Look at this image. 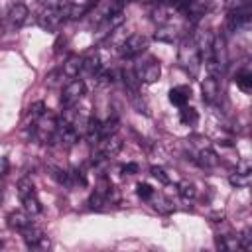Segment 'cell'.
I'll use <instances>...</instances> for the list:
<instances>
[{
  "mask_svg": "<svg viewBox=\"0 0 252 252\" xmlns=\"http://www.w3.org/2000/svg\"><path fill=\"white\" fill-rule=\"evenodd\" d=\"M67 18L65 8H55V6H45L39 16H37V24L39 28L47 30V32H55L59 30V26L63 24V20Z\"/></svg>",
  "mask_w": 252,
  "mask_h": 252,
  "instance_id": "4",
  "label": "cell"
},
{
  "mask_svg": "<svg viewBox=\"0 0 252 252\" xmlns=\"http://www.w3.org/2000/svg\"><path fill=\"white\" fill-rule=\"evenodd\" d=\"M154 209H156V211H159V213H171V211H173V205H171L167 199L158 197V201L154 203Z\"/></svg>",
  "mask_w": 252,
  "mask_h": 252,
  "instance_id": "34",
  "label": "cell"
},
{
  "mask_svg": "<svg viewBox=\"0 0 252 252\" xmlns=\"http://www.w3.org/2000/svg\"><path fill=\"white\" fill-rule=\"evenodd\" d=\"M134 75L140 83H156L161 75V65L156 57H146V59H140L134 67Z\"/></svg>",
  "mask_w": 252,
  "mask_h": 252,
  "instance_id": "3",
  "label": "cell"
},
{
  "mask_svg": "<svg viewBox=\"0 0 252 252\" xmlns=\"http://www.w3.org/2000/svg\"><path fill=\"white\" fill-rule=\"evenodd\" d=\"M150 171H152V175H154V177H156V179H158L159 183H163V185H165V183H169V177L165 175V171H163L161 167H158V165H154V167H152Z\"/></svg>",
  "mask_w": 252,
  "mask_h": 252,
  "instance_id": "35",
  "label": "cell"
},
{
  "mask_svg": "<svg viewBox=\"0 0 252 252\" xmlns=\"http://www.w3.org/2000/svg\"><path fill=\"white\" fill-rule=\"evenodd\" d=\"M213 33L211 32H207V30H201V32H197L195 33V37H193V41L197 43V47H199V53H201V57H211V45H213Z\"/></svg>",
  "mask_w": 252,
  "mask_h": 252,
  "instance_id": "18",
  "label": "cell"
},
{
  "mask_svg": "<svg viewBox=\"0 0 252 252\" xmlns=\"http://www.w3.org/2000/svg\"><path fill=\"white\" fill-rule=\"evenodd\" d=\"M197 163L201 165V167H217L219 165V156H217V152L211 148V146H203V148H199V152H197Z\"/></svg>",
  "mask_w": 252,
  "mask_h": 252,
  "instance_id": "16",
  "label": "cell"
},
{
  "mask_svg": "<svg viewBox=\"0 0 252 252\" xmlns=\"http://www.w3.org/2000/svg\"><path fill=\"white\" fill-rule=\"evenodd\" d=\"M187 98H189V89H187V87H175V89L169 91V100H171V104H175V106H179V108L187 104Z\"/></svg>",
  "mask_w": 252,
  "mask_h": 252,
  "instance_id": "22",
  "label": "cell"
},
{
  "mask_svg": "<svg viewBox=\"0 0 252 252\" xmlns=\"http://www.w3.org/2000/svg\"><path fill=\"white\" fill-rule=\"evenodd\" d=\"M236 171H242V173H250L252 169H250V163H248V161H240V163L236 165Z\"/></svg>",
  "mask_w": 252,
  "mask_h": 252,
  "instance_id": "39",
  "label": "cell"
},
{
  "mask_svg": "<svg viewBox=\"0 0 252 252\" xmlns=\"http://www.w3.org/2000/svg\"><path fill=\"white\" fill-rule=\"evenodd\" d=\"M234 81H236V87L240 91H244V93H250L252 91V73L250 71H240Z\"/></svg>",
  "mask_w": 252,
  "mask_h": 252,
  "instance_id": "26",
  "label": "cell"
},
{
  "mask_svg": "<svg viewBox=\"0 0 252 252\" xmlns=\"http://www.w3.org/2000/svg\"><path fill=\"white\" fill-rule=\"evenodd\" d=\"M179 118H181L183 124H195L197 122V110L191 108V106H181Z\"/></svg>",
  "mask_w": 252,
  "mask_h": 252,
  "instance_id": "30",
  "label": "cell"
},
{
  "mask_svg": "<svg viewBox=\"0 0 252 252\" xmlns=\"http://www.w3.org/2000/svg\"><path fill=\"white\" fill-rule=\"evenodd\" d=\"M43 112H45V104H43L41 100H37V102H33V104L28 108V118H32V122H35Z\"/></svg>",
  "mask_w": 252,
  "mask_h": 252,
  "instance_id": "31",
  "label": "cell"
},
{
  "mask_svg": "<svg viewBox=\"0 0 252 252\" xmlns=\"http://www.w3.org/2000/svg\"><path fill=\"white\" fill-rule=\"evenodd\" d=\"M18 195H20V199H22V205H24V209L30 213V215H37V213H41V201L37 199V195H35V189H33V183L28 179V177H22L20 181H18Z\"/></svg>",
  "mask_w": 252,
  "mask_h": 252,
  "instance_id": "2",
  "label": "cell"
},
{
  "mask_svg": "<svg viewBox=\"0 0 252 252\" xmlns=\"http://www.w3.org/2000/svg\"><path fill=\"white\" fill-rule=\"evenodd\" d=\"M22 236H24V242H26L28 248H33V250H45V248H49L47 236L37 226H33V224H30L28 228H24L22 230Z\"/></svg>",
  "mask_w": 252,
  "mask_h": 252,
  "instance_id": "9",
  "label": "cell"
},
{
  "mask_svg": "<svg viewBox=\"0 0 252 252\" xmlns=\"http://www.w3.org/2000/svg\"><path fill=\"white\" fill-rule=\"evenodd\" d=\"M116 130H118V120L114 116L112 118H106L104 122H100V140L116 134Z\"/></svg>",
  "mask_w": 252,
  "mask_h": 252,
  "instance_id": "27",
  "label": "cell"
},
{
  "mask_svg": "<svg viewBox=\"0 0 252 252\" xmlns=\"http://www.w3.org/2000/svg\"><path fill=\"white\" fill-rule=\"evenodd\" d=\"M138 195H140L142 199H152V197H154V189H152L148 183H140V185H138Z\"/></svg>",
  "mask_w": 252,
  "mask_h": 252,
  "instance_id": "36",
  "label": "cell"
},
{
  "mask_svg": "<svg viewBox=\"0 0 252 252\" xmlns=\"http://www.w3.org/2000/svg\"><path fill=\"white\" fill-rule=\"evenodd\" d=\"M209 8H211V0H185L183 12L187 14L189 20L197 22L209 12Z\"/></svg>",
  "mask_w": 252,
  "mask_h": 252,
  "instance_id": "10",
  "label": "cell"
},
{
  "mask_svg": "<svg viewBox=\"0 0 252 252\" xmlns=\"http://www.w3.org/2000/svg\"><path fill=\"white\" fill-rule=\"evenodd\" d=\"M2 197H4V193H2V187H0V203H2Z\"/></svg>",
  "mask_w": 252,
  "mask_h": 252,
  "instance_id": "40",
  "label": "cell"
},
{
  "mask_svg": "<svg viewBox=\"0 0 252 252\" xmlns=\"http://www.w3.org/2000/svg\"><path fill=\"white\" fill-rule=\"evenodd\" d=\"M122 171H124V173H128V175H132V173H136V171H138V165H136V163H126V165L122 167Z\"/></svg>",
  "mask_w": 252,
  "mask_h": 252,
  "instance_id": "38",
  "label": "cell"
},
{
  "mask_svg": "<svg viewBox=\"0 0 252 252\" xmlns=\"http://www.w3.org/2000/svg\"><path fill=\"white\" fill-rule=\"evenodd\" d=\"M55 128H57V118H53L51 114L43 112L32 126V132L33 136L41 142V144H51V138L55 134Z\"/></svg>",
  "mask_w": 252,
  "mask_h": 252,
  "instance_id": "5",
  "label": "cell"
},
{
  "mask_svg": "<svg viewBox=\"0 0 252 252\" xmlns=\"http://www.w3.org/2000/svg\"><path fill=\"white\" fill-rule=\"evenodd\" d=\"M106 203H108V195H104V193H100V191H94V193L89 197V205H91V209L100 211Z\"/></svg>",
  "mask_w": 252,
  "mask_h": 252,
  "instance_id": "29",
  "label": "cell"
},
{
  "mask_svg": "<svg viewBox=\"0 0 252 252\" xmlns=\"http://www.w3.org/2000/svg\"><path fill=\"white\" fill-rule=\"evenodd\" d=\"M177 63L181 65L183 71H187L191 77H197L199 69H201V53L197 43L193 41V37H185L179 43L177 49Z\"/></svg>",
  "mask_w": 252,
  "mask_h": 252,
  "instance_id": "1",
  "label": "cell"
},
{
  "mask_svg": "<svg viewBox=\"0 0 252 252\" xmlns=\"http://www.w3.org/2000/svg\"><path fill=\"white\" fill-rule=\"evenodd\" d=\"M67 185L69 187H77V185L85 187L87 185V179H85V175L81 171H69V183Z\"/></svg>",
  "mask_w": 252,
  "mask_h": 252,
  "instance_id": "32",
  "label": "cell"
},
{
  "mask_svg": "<svg viewBox=\"0 0 252 252\" xmlns=\"http://www.w3.org/2000/svg\"><path fill=\"white\" fill-rule=\"evenodd\" d=\"M217 248L224 250V252H236L240 248V242H238V236H232V234H224L220 238H217Z\"/></svg>",
  "mask_w": 252,
  "mask_h": 252,
  "instance_id": "23",
  "label": "cell"
},
{
  "mask_svg": "<svg viewBox=\"0 0 252 252\" xmlns=\"http://www.w3.org/2000/svg\"><path fill=\"white\" fill-rule=\"evenodd\" d=\"M98 144H100L98 158H112V156H116V154L122 150V140H120L116 134H112V136H108V138H102Z\"/></svg>",
  "mask_w": 252,
  "mask_h": 252,
  "instance_id": "12",
  "label": "cell"
},
{
  "mask_svg": "<svg viewBox=\"0 0 252 252\" xmlns=\"http://www.w3.org/2000/svg\"><path fill=\"white\" fill-rule=\"evenodd\" d=\"M85 91H87L85 81L83 79H73L69 85H65L63 93H61V104L63 106H75L83 98Z\"/></svg>",
  "mask_w": 252,
  "mask_h": 252,
  "instance_id": "8",
  "label": "cell"
},
{
  "mask_svg": "<svg viewBox=\"0 0 252 252\" xmlns=\"http://www.w3.org/2000/svg\"><path fill=\"white\" fill-rule=\"evenodd\" d=\"M230 185L232 187H248L250 181H252V171L250 173H242V171H234L230 177H228Z\"/></svg>",
  "mask_w": 252,
  "mask_h": 252,
  "instance_id": "25",
  "label": "cell"
},
{
  "mask_svg": "<svg viewBox=\"0 0 252 252\" xmlns=\"http://www.w3.org/2000/svg\"><path fill=\"white\" fill-rule=\"evenodd\" d=\"M8 169H10V161H8V158H6V156H0V179L8 173Z\"/></svg>",
  "mask_w": 252,
  "mask_h": 252,
  "instance_id": "37",
  "label": "cell"
},
{
  "mask_svg": "<svg viewBox=\"0 0 252 252\" xmlns=\"http://www.w3.org/2000/svg\"><path fill=\"white\" fill-rule=\"evenodd\" d=\"M146 47H148L146 35H142V33H132V35H128V37L120 43L118 53H120L122 57H126V59H130V57L142 55V53L146 51Z\"/></svg>",
  "mask_w": 252,
  "mask_h": 252,
  "instance_id": "6",
  "label": "cell"
},
{
  "mask_svg": "<svg viewBox=\"0 0 252 252\" xmlns=\"http://www.w3.org/2000/svg\"><path fill=\"white\" fill-rule=\"evenodd\" d=\"M177 191H179V195H181L185 201H191V199H195V195H197L195 185L189 183V181H181V183L177 185Z\"/></svg>",
  "mask_w": 252,
  "mask_h": 252,
  "instance_id": "28",
  "label": "cell"
},
{
  "mask_svg": "<svg viewBox=\"0 0 252 252\" xmlns=\"http://www.w3.org/2000/svg\"><path fill=\"white\" fill-rule=\"evenodd\" d=\"M102 69V61H100V55L98 51H89L85 57H83V71L89 73V75H96L98 71Z\"/></svg>",
  "mask_w": 252,
  "mask_h": 252,
  "instance_id": "20",
  "label": "cell"
},
{
  "mask_svg": "<svg viewBox=\"0 0 252 252\" xmlns=\"http://www.w3.org/2000/svg\"><path fill=\"white\" fill-rule=\"evenodd\" d=\"M122 22H124V16H122V12L120 14H114V16H108V18H102L100 22H98V37H106L110 32H114L118 26H122Z\"/></svg>",
  "mask_w": 252,
  "mask_h": 252,
  "instance_id": "17",
  "label": "cell"
},
{
  "mask_svg": "<svg viewBox=\"0 0 252 252\" xmlns=\"http://www.w3.org/2000/svg\"><path fill=\"white\" fill-rule=\"evenodd\" d=\"M238 242H240V248L242 250H252V228H246L238 236Z\"/></svg>",
  "mask_w": 252,
  "mask_h": 252,
  "instance_id": "33",
  "label": "cell"
},
{
  "mask_svg": "<svg viewBox=\"0 0 252 252\" xmlns=\"http://www.w3.org/2000/svg\"><path fill=\"white\" fill-rule=\"evenodd\" d=\"M47 173H49V177H53L61 185H67L69 183V171L63 169V167H59V165H49L47 167Z\"/></svg>",
  "mask_w": 252,
  "mask_h": 252,
  "instance_id": "24",
  "label": "cell"
},
{
  "mask_svg": "<svg viewBox=\"0 0 252 252\" xmlns=\"http://www.w3.org/2000/svg\"><path fill=\"white\" fill-rule=\"evenodd\" d=\"M79 140V134L77 130L65 122V120H57V128H55V134L51 138V144H57V146H63V148H71L75 146Z\"/></svg>",
  "mask_w": 252,
  "mask_h": 252,
  "instance_id": "7",
  "label": "cell"
},
{
  "mask_svg": "<svg viewBox=\"0 0 252 252\" xmlns=\"http://www.w3.org/2000/svg\"><path fill=\"white\" fill-rule=\"evenodd\" d=\"M30 224H32V215L26 209L24 211H14V213L8 215V226L14 228V230H18V232H22L24 228H28Z\"/></svg>",
  "mask_w": 252,
  "mask_h": 252,
  "instance_id": "15",
  "label": "cell"
},
{
  "mask_svg": "<svg viewBox=\"0 0 252 252\" xmlns=\"http://www.w3.org/2000/svg\"><path fill=\"white\" fill-rule=\"evenodd\" d=\"M81 71H83V55H71V57H67L65 63H63V67H61V73L65 77H71V79H75Z\"/></svg>",
  "mask_w": 252,
  "mask_h": 252,
  "instance_id": "19",
  "label": "cell"
},
{
  "mask_svg": "<svg viewBox=\"0 0 252 252\" xmlns=\"http://www.w3.org/2000/svg\"><path fill=\"white\" fill-rule=\"evenodd\" d=\"M171 14H175V10H173L167 2H159V4L154 8V12H152V20L161 26V24H167V22H169Z\"/></svg>",
  "mask_w": 252,
  "mask_h": 252,
  "instance_id": "21",
  "label": "cell"
},
{
  "mask_svg": "<svg viewBox=\"0 0 252 252\" xmlns=\"http://www.w3.org/2000/svg\"><path fill=\"white\" fill-rule=\"evenodd\" d=\"M201 93H203V100L205 102H215L220 94V85H219V79L209 75L207 79H203L201 83Z\"/></svg>",
  "mask_w": 252,
  "mask_h": 252,
  "instance_id": "11",
  "label": "cell"
},
{
  "mask_svg": "<svg viewBox=\"0 0 252 252\" xmlns=\"http://www.w3.org/2000/svg\"><path fill=\"white\" fill-rule=\"evenodd\" d=\"M28 16H30V10L24 4H14L8 10V22L12 28H22L28 22Z\"/></svg>",
  "mask_w": 252,
  "mask_h": 252,
  "instance_id": "13",
  "label": "cell"
},
{
  "mask_svg": "<svg viewBox=\"0 0 252 252\" xmlns=\"http://www.w3.org/2000/svg\"><path fill=\"white\" fill-rule=\"evenodd\" d=\"M181 35V30L177 28V26H173V24H161L158 30H156V33H154V37L158 39V41H163V43H173L177 37Z\"/></svg>",
  "mask_w": 252,
  "mask_h": 252,
  "instance_id": "14",
  "label": "cell"
}]
</instances>
